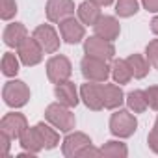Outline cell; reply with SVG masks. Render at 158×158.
Listing matches in <instances>:
<instances>
[{
  "mask_svg": "<svg viewBox=\"0 0 158 158\" xmlns=\"http://www.w3.org/2000/svg\"><path fill=\"white\" fill-rule=\"evenodd\" d=\"M71 74H73V65H71L67 56L56 54V56L48 58V61H47V78L52 84H60V82L69 80Z\"/></svg>",
  "mask_w": 158,
  "mask_h": 158,
  "instance_id": "5",
  "label": "cell"
},
{
  "mask_svg": "<svg viewBox=\"0 0 158 158\" xmlns=\"http://www.w3.org/2000/svg\"><path fill=\"white\" fill-rule=\"evenodd\" d=\"M19 145H21L23 151H26V152H30V154H34V156H37L41 151H45V149H43V141H41L39 132H37L35 127H28V128L21 134Z\"/></svg>",
  "mask_w": 158,
  "mask_h": 158,
  "instance_id": "18",
  "label": "cell"
},
{
  "mask_svg": "<svg viewBox=\"0 0 158 158\" xmlns=\"http://www.w3.org/2000/svg\"><path fill=\"white\" fill-rule=\"evenodd\" d=\"M145 97H147V104L149 108L158 112V86H149L145 89Z\"/></svg>",
  "mask_w": 158,
  "mask_h": 158,
  "instance_id": "29",
  "label": "cell"
},
{
  "mask_svg": "<svg viewBox=\"0 0 158 158\" xmlns=\"http://www.w3.org/2000/svg\"><path fill=\"white\" fill-rule=\"evenodd\" d=\"M91 145V138L84 132H69L61 141V154L65 158H80L82 151Z\"/></svg>",
  "mask_w": 158,
  "mask_h": 158,
  "instance_id": "7",
  "label": "cell"
},
{
  "mask_svg": "<svg viewBox=\"0 0 158 158\" xmlns=\"http://www.w3.org/2000/svg\"><path fill=\"white\" fill-rule=\"evenodd\" d=\"M151 30H152L154 35H158V15L152 17V21H151Z\"/></svg>",
  "mask_w": 158,
  "mask_h": 158,
  "instance_id": "35",
  "label": "cell"
},
{
  "mask_svg": "<svg viewBox=\"0 0 158 158\" xmlns=\"http://www.w3.org/2000/svg\"><path fill=\"white\" fill-rule=\"evenodd\" d=\"M112 78H114V82L115 84H128L132 80V71L128 67V61L127 60H121V58H114L112 60Z\"/></svg>",
  "mask_w": 158,
  "mask_h": 158,
  "instance_id": "21",
  "label": "cell"
},
{
  "mask_svg": "<svg viewBox=\"0 0 158 158\" xmlns=\"http://www.w3.org/2000/svg\"><path fill=\"white\" fill-rule=\"evenodd\" d=\"M37 132H39V138L43 141V149L45 151H50V149H56L60 145V130L56 127H52L48 121H41L35 125Z\"/></svg>",
  "mask_w": 158,
  "mask_h": 158,
  "instance_id": "19",
  "label": "cell"
},
{
  "mask_svg": "<svg viewBox=\"0 0 158 158\" xmlns=\"http://www.w3.org/2000/svg\"><path fill=\"white\" fill-rule=\"evenodd\" d=\"M127 95L123 93L119 84H106L102 82V101H104V108L106 110H117L123 106Z\"/></svg>",
  "mask_w": 158,
  "mask_h": 158,
  "instance_id": "16",
  "label": "cell"
},
{
  "mask_svg": "<svg viewBox=\"0 0 158 158\" xmlns=\"http://www.w3.org/2000/svg\"><path fill=\"white\" fill-rule=\"evenodd\" d=\"M93 32L95 35L102 37V39H108V41H115L121 34V24L115 17L112 15H102L95 24H93Z\"/></svg>",
  "mask_w": 158,
  "mask_h": 158,
  "instance_id": "14",
  "label": "cell"
},
{
  "mask_svg": "<svg viewBox=\"0 0 158 158\" xmlns=\"http://www.w3.org/2000/svg\"><path fill=\"white\" fill-rule=\"evenodd\" d=\"M101 154L110 156V158H127L128 156V147H127V143H123L119 139H110L101 147Z\"/></svg>",
  "mask_w": 158,
  "mask_h": 158,
  "instance_id": "24",
  "label": "cell"
},
{
  "mask_svg": "<svg viewBox=\"0 0 158 158\" xmlns=\"http://www.w3.org/2000/svg\"><path fill=\"white\" fill-rule=\"evenodd\" d=\"M127 61H128V67H130L134 78L141 80V78H145V76L149 74V67H151V63H149L147 56H141V54H130V56L127 58Z\"/></svg>",
  "mask_w": 158,
  "mask_h": 158,
  "instance_id": "22",
  "label": "cell"
},
{
  "mask_svg": "<svg viewBox=\"0 0 158 158\" xmlns=\"http://www.w3.org/2000/svg\"><path fill=\"white\" fill-rule=\"evenodd\" d=\"M91 2H95V4H99L101 8H108V6H112L115 0H91Z\"/></svg>",
  "mask_w": 158,
  "mask_h": 158,
  "instance_id": "34",
  "label": "cell"
},
{
  "mask_svg": "<svg viewBox=\"0 0 158 158\" xmlns=\"http://www.w3.org/2000/svg\"><path fill=\"white\" fill-rule=\"evenodd\" d=\"M152 130H156V132H158V117H156V121H154V127H152Z\"/></svg>",
  "mask_w": 158,
  "mask_h": 158,
  "instance_id": "36",
  "label": "cell"
},
{
  "mask_svg": "<svg viewBox=\"0 0 158 158\" xmlns=\"http://www.w3.org/2000/svg\"><path fill=\"white\" fill-rule=\"evenodd\" d=\"M19 69H21L19 56L13 54V52H6L2 56V74L8 76V78H15L19 74Z\"/></svg>",
  "mask_w": 158,
  "mask_h": 158,
  "instance_id": "25",
  "label": "cell"
},
{
  "mask_svg": "<svg viewBox=\"0 0 158 158\" xmlns=\"http://www.w3.org/2000/svg\"><path fill=\"white\" fill-rule=\"evenodd\" d=\"M139 2L149 13H158V0H139Z\"/></svg>",
  "mask_w": 158,
  "mask_h": 158,
  "instance_id": "33",
  "label": "cell"
},
{
  "mask_svg": "<svg viewBox=\"0 0 158 158\" xmlns=\"http://www.w3.org/2000/svg\"><path fill=\"white\" fill-rule=\"evenodd\" d=\"M74 2L73 0H48L45 6V15L48 19V23H61L67 17L74 15Z\"/></svg>",
  "mask_w": 158,
  "mask_h": 158,
  "instance_id": "11",
  "label": "cell"
},
{
  "mask_svg": "<svg viewBox=\"0 0 158 158\" xmlns=\"http://www.w3.org/2000/svg\"><path fill=\"white\" fill-rule=\"evenodd\" d=\"M54 95H56L58 102H61V104H65L69 108H74L78 102H80V91L76 89L74 82H71V80H65V82L56 84Z\"/></svg>",
  "mask_w": 158,
  "mask_h": 158,
  "instance_id": "15",
  "label": "cell"
},
{
  "mask_svg": "<svg viewBox=\"0 0 158 158\" xmlns=\"http://www.w3.org/2000/svg\"><path fill=\"white\" fill-rule=\"evenodd\" d=\"M2 37H4V43L10 47V48H19L21 47V43L28 37V30H26V26L23 24V23H10L6 28H4V34H2Z\"/></svg>",
  "mask_w": 158,
  "mask_h": 158,
  "instance_id": "17",
  "label": "cell"
},
{
  "mask_svg": "<svg viewBox=\"0 0 158 158\" xmlns=\"http://www.w3.org/2000/svg\"><path fill=\"white\" fill-rule=\"evenodd\" d=\"M88 156H89V158H99V156H102V154H101V149H95L93 143H91V145L86 147V149L82 151V154H80V158H88Z\"/></svg>",
  "mask_w": 158,
  "mask_h": 158,
  "instance_id": "32",
  "label": "cell"
},
{
  "mask_svg": "<svg viewBox=\"0 0 158 158\" xmlns=\"http://www.w3.org/2000/svg\"><path fill=\"white\" fill-rule=\"evenodd\" d=\"M34 39L41 45V48L45 50V54H56L60 50V34L54 30L52 24H39L34 32H32Z\"/></svg>",
  "mask_w": 158,
  "mask_h": 158,
  "instance_id": "9",
  "label": "cell"
},
{
  "mask_svg": "<svg viewBox=\"0 0 158 158\" xmlns=\"http://www.w3.org/2000/svg\"><path fill=\"white\" fill-rule=\"evenodd\" d=\"M86 24H82L80 19H74L73 17H67L65 21L58 23V28H60V35L65 43L69 45H78L80 41L86 39Z\"/></svg>",
  "mask_w": 158,
  "mask_h": 158,
  "instance_id": "8",
  "label": "cell"
},
{
  "mask_svg": "<svg viewBox=\"0 0 158 158\" xmlns=\"http://www.w3.org/2000/svg\"><path fill=\"white\" fill-rule=\"evenodd\" d=\"M45 119H47L52 127H56L60 132H65V134L73 132L74 127H76V117H74L73 110H71L69 106L61 104V102H52V104H48L47 110H45Z\"/></svg>",
  "mask_w": 158,
  "mask_h": 158,
  "instance_id": "1",
  "label": "cell"
},
{
  "mask_svg": "<svg viewBox=\"0 0 158 158\" xmlns=\"http://www.w3.org/2000/svg\"><path fill=\"white\" fill-rule=\"evenodd\" d=\"M145 56L151 63V67L158 69V39H152L149 41V45L145 47Z\"/></svg>",
  "mask_w": 158,
  "mask_h": 158,
  "instance_id": "28",
  "label": "cell"
},
{
  "mask_svg": "<svg viewBox=\"0 0 158 158\" xmlns=\"http://www.w3.org/2000/svg\"><path fill=\"white\" fill-rule=\"evenodd\" d=\"M80 101L93 112H99L104 108L102 101V84L101 82H86L80 88Z\"/></svg>",
  "mask_w": 158,
  "mask_h": 158,
  "instance_id": "12",
  "label": "cell"
},
{
  "mask_svg": "<svg viewBox=\"0 0 158 158\" xmlns=\"http://www.w3.org/2000/svg\"><path fill=\"white\" fill-rule=\"evenodd\" d=\"M43 54H45V50H43L41 45L34 39V35H28V37L21 43V47L17 48V56H19L21 63L26 65V67L39 65V63L43 61Z\"/></svg>",
  "mask_w": 158,
  "mask_h": 158,
  "instance_id": "10",
  "label": "cell"
},
{
  "mask_svg": "<svg viewBox=\"0 0 158 158\" xmlns=\"http://www.w3.org/2000/svg\"><path fill=\"white\" fill-rule=\"evenodd\" d=\"M11 138L0 130V156H8L10 154V149H11Z\"/></svg>",
  "mask_w": 158,
  "mask_h": 158,
  "instance_id": "30",
  "label": "cell"
},
{
  "mask_svg": "<svg viewBox=\"0 0 158 158\" xmlns=\"http://www.w3.org/2000/svg\"><path fill=\"white\" fill-rule=\"evenodd\" d=\"M139 11V0H115V15L128 19Z\"/></svg>",
  "mask_w": 158,
  "mask_h": 158,
  "instance_id": "26",
  "label": "cell"
},
{
  "mask_svg": "<svg viewBox=\"0 0 158 158\" xmlns=\"http://www.w3.org/2000/svg\"><path fill=\"white\" fill-rule=\"evenodd\" d=\"M26 128H28V119L19 112H10L0 121V130L6 132L11 139H19Z\"/></svg>",
  "mask_w": 158,
  "mask_h": 158,
  "instance_id": "13",
  "label": "cell"
},
{
  "mask_svg": "<svg viewBox=\"0 0 158 158\" xmlns=\"http://www.w3.org/2000/svg\"><path fill=\"white\" fill-rule=\"evenodd\" d=\"M147 145H149V149H151L152 152L158 154V132H156V130H151V132H149V136H147Z\"/></svg>",
  "mask_w": 158,
  "mask_h": 158,
  "instance_id": "31",
  "label": "cell"
},
{
  "mask_svg": "<svg viewBox=\"0 0 158 158\" xmlns=\"http://www.w3.org/2000/svg\"><path fill=\"white\" fill-rule=\"evenodd\" d=\"M80 71L82 76L89 82H106L112 76V65L106 60L93 58V56H84L80 61Z\"/></svg>",
  "mask_w": 158,
  "mask_h": 158,
  "instance_id": "2",
  "label": "cell"
},
{
  "mask_svg": "<svg viewBox=\"0 0 158 158\" xmlns=\"http://www.w3.org/2000/svg\"><path fill=\"white\" fill-rule=\"evenodd\" d=\"M125 102H127L128 110L134 112V114H143V112L149 108L147 97H145V91H143V89H134V91H130V93L127 95Z\"/></svg>",
  "mask_w": 158,
  "mask_h": 158,
  "instance_id": "23",
  "label": "cell"
},
{
  "mask_svg": "<svg viewBox=\"0 0 158 158\" xmlns=\"http://www.w3.org/2000/svg\"><path fill=\"white\" fill-rule=\"evenodd\" d=\"M84 54L112 61L115 58V47H114V41L102 39L99 35H91V37L84 39Z\"/></svg>",
  "mask_w": 158,
  "mask_h": 158,
  "instance_id": "6",
  "label": "cell"
},
{
  "mask_svg": "<svg viewBox=\"0 0 158 158\" xmlns=\"http://www.w3.org/2000/svg\"><path fill=\"white\" fill-rule=\"evenodd\" d=\"M76 15H78V19L82 21V24H86V26H93L102 17L101 6L91 2V0H86V2H82L80 6H78L76 8Z\"/></svg>",
  "mask_w": 158,
  "mask_h": 158,
  "instance_id": "20",
  "label": "cell"
},
{
  "mask_svg": "<svg viewBox=\"0 0 158 158\" xmlns=\"http://www.w3.org/2000/svg\"><path fill=\"white\" fill-rule=\"evenodd\" d=\"M30 88L23 80H8L2 88V99L10 108H23L30 101Z\"/></svg>",
  "mask_w": 158,
  "mask_h": 158,
  "instance_id": "4",
  "label": "cell"
},
{
  "mask_svg": "<svg viewBox=\"0 0 158 158\" xmlns=\"http://www.w3.org/2000/svg\"><path fill=\"white\" fill-rule=\"evenodd\" d=\"M138 128V119L134 115V112L130 110H123V108H117L112 117H110V132L115 136V138H130Z\"/></svg>",
  "mask_w": 158,
  "mask_h": 158,
  "instance_id": "3",
  "label": "cell"
},
{
  "mask_svg": "<svg viewBox=\"0 0 158 158\" xmlns=\"http://www.w3.org/2000/svg\"><path fill=\"white\" fill-rule=\"evenodd\" d=\"M17 2L15 0H0V19L2 21H11L17 15Z\"/></svg>",
  "mask_w": 158,
  "mask_h": 158,
  "instance_id": "27",
  "label": "cell"
}]
</instances>
